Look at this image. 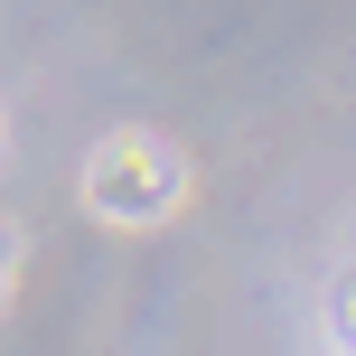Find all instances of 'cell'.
Here are the masks:
<instances>
[{
  "instance_id": "cell-2",
  "label": "cell",
  "mask_w": 356,
  "mask_h": 356,
  "mask_svg": "<svg viewBox=\"0 0 356 356\" xmlns=\"http://www.w3.org/2000/svg\"><path fill=\"white\" fill-rule=\"evenodd\" d=\"M338 328H347V347H356V282H347V300H338Z\"/></svg>"
},
{
  "instance_id": "cell-1",
  "label": "cell",
  "mask_w": 356,
  "mask_h": 356,
  "mask_svg": "<svg viewBox=\"0 0 356 356\" xmlns=\"http://www.w3.org/2000/svg\"><path fill=\"white\" fill-rule=\"evenodd\" d=\"M85 197H94V216H113V225H150V216L178 207V160L150 141V131H113V141L94 150V169H85Z\"/></svg>"
}]
</instances>
